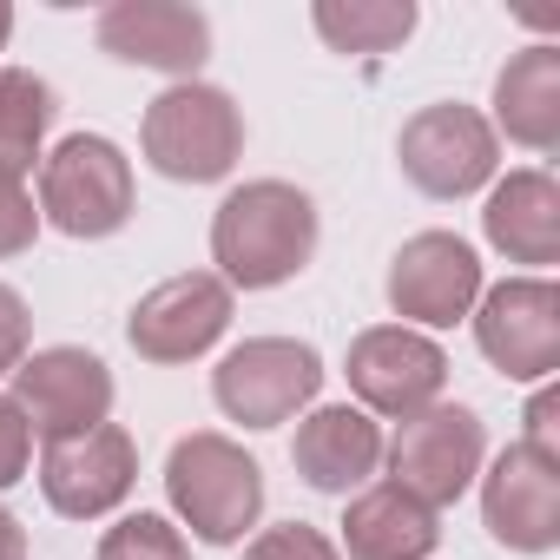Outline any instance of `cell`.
<instances>
[{"instance_id":"cell-28","label":"cell","mask_w":560,"mask_h":560,"mask_svg":"<svg viewBox=\"0 0 560 560\" xmlns=\"http://www.w3.org/2000/svg\"><path fill=\"white\" fill-rule=\"evenodd\" d=\"M0 560H27V527L14 508H0Z\"/></svg>"},{"instance_id":"cell-23","label":"cell","mask_w":560,"mask_h":560,"mask_svg":"<svg viewBox=\"0 0 560 560\" xmlns=\"http://www.w3.org/2000/svg\"><path fill=\"white\" fill-rule=\"evenodd\" d=\"M40 237V211H34V191L21 172L0 165V257H21L27 244Z\"/></svg>"},{"instance_id":"cell-18","label":"cell","mask_w":560,"mask_h":560,"mask_svg":"<svg viewBox=\"0 0 560 560\" xmlns=\"http://www.w3.org/2000/svg\"><path fill=\"white\" fill-rule=\"evenodd\" d=\"M435 540H442L435 508H422L396 481L363 488L350 501V514H343V553L350 560H429Z\"/></svg>"},{"instance_id":"cell-8","label":"cell","mask_w":560,"mask_h":560,"mask_svg":"<svg viewBox=\"0 0 560 560\" xmlns=\"http://www.w3.org/2000/svg\"><path fill=\"white\" fill-rule=\"evenodd\" d=\"M475 343L508 383H547L560 370V291L547 277H508L475 311Z\"/></svg>"},{"instance_id":"cell-11","label":"cell","mask_w":560,"mask_h":560,"mask_svg":"<svg viewBox=\"0 0 560 560\" xmlns=\"http://www.w3.org/2000/svg\"><path fill=\"white\" fill-rule=\"evenodd\" d=\"M343 376H350V389H357L363 409L409 422V416H422V409L442 396L448 357H442L422 330H409V324H376V330H363V337L350 343Z\"/></svg>"},{"instance_id":"cell-21","label":"cell","mask_w":560,"mask_h":560,"mask_svg":"<svg viewBox=\"0 0 560 560\" xmlns=\"http://www.w3.org/2000/svg\"><path fill=\"white\" fill-rule=\"evenodd\" d=\"M317 34L337 47V54H389L416 34V8L409 0H317L311 8Z\"/></svg>"},{"instance_id":"cell-14","label":"cell","mask_w":560,"mask_h":560,"mask_svg":"<svg viewBox=\"0 0 560 560\" xmlns=\"http://www.w3.org/2000/svg\"><path fill=\"white\" fill-rule=\"evenodd\" d=\"M481 521L514 553H547L560 540V462H540L534 448H501L481 481Z\"/></svg>"},{"instance_id":"cell-16","label":"cell","mask_w":560,"mask_h":560,"mask_svg":"<svg viewBox=\"0 0 560 560\" xmlns=\"http://www.w3.org/2000/svg\"><path fill=\"white\" fill-rule=\"evenodd\" d=\"M291 462H298V475H304L317 494H350V488H363V481L376 475V462H383V429H376L370 409H350V402L311 409V416L298 422Z\"/></svg>"},{"instance_id":"cell-22","label":"cell","mask_w":560,"mask_h":560,"mask_svg":"<svg viewBox=\"0 0 560 560\" xmlns=\"http://www.w3.org/2000/svg\"><path fill=\"white\" fill-rule=\"evenodd\" d=\"M93 560H191V540L165 514H126L119 527L100 534V553Z\"/></svg>"},{"instance_id":"cell-5","label":"cell","mask_w":560,"mask_h":560,"mask_svg":"<svg viewBox=\"0 0 560 560\" xmlns=\"http://www.w3.org/2000/svg\"><path fill=\"white\" fill-rule=\"evenodd\" d=\"M324 389V357L298 337H250L211 370V396L244 429H277L311 409Z\"/></svg>"},{"instance_id":"cell-4","label":"cell","mask_w":560,"mask_h":560,"mask_svg":"<svg viewBox=\"0 0 560 560\" xmlns=\"http://www.w3.org/2000/svg\"><path fill=\"white\" fill-rule=\"evenodd\" d=\"M40 218L67 237L126 231V218H132V159L100 132H73L40 165Z\"/></svg>"},{"instance_id":"cell-20","label":"cell","mask_w":560,"mask_h":560,"mask_svg":"<svg viewBox=\"0 0 560 560\" xmlns=\"http://www.w3.org/2000/svg\"><path fill=\"white\" fill-rule=\"evenodd\" d=\"M54 86L40 73H21V67H0V165L8 172H34L40 159V139L54 126Z\"/></svg>"},{"instance_id":"cell-29","label":"cell","mask_w":560,"mask_h":560,"mask_svg":"<svg viewBox=\"0 0 560 560\" xmlns=\"http://www.w3.org/2000/svg\"><path fill=\"white\" fill-rule=\"evenodd\" d=\"M8 34H14V8H0V47H8Z\"/></svg>"},{"instance_id":"cell-10","label":"cell","mask_w":560,"mask_h":560,"mask_svg":"<svg viewBox=\"0 0 560 560\" xmlns=\"http://www.w3.org/2000/svg\"><path fill=\"white\" fill-rule=\"evenodd\" d=\"M231 330V284L211 270H185V277H165L159 291H145L126 317V343L145 357V363H191L205 357L218 337Z\"/></svg>"},{"instance_id":"cell-25","label":"cell","mask_w":560,"mask_h":560,"mask_svg":"<svg viewBox=\"0 0 560 560\" xmlns=\"http://www.w3.org/2000/svg\"><path fill=\"white\" fill-rule=\"evenodd\" d=\"M34 462V429L27 416L14 409V396H0V488H14Z\"/></svg>"},{"instance_id":"cell-1","label":"cell","mask_w":560,"mask_h":560,"mask_svg":"<svg viewBox=\"0 0 560 560\" xmlns=\"http://www.w3.org/2000/svg\"><path fill=\"white\" fill-rule=\"evenodd\" d=\"M211 257L224 284L237 291H277L317 257V205L311 191L284 178H250L237 185L211 218Z\"/></svg>"},{"instance_id":"cell-12","label":"cell","mask_w":560,"mask_h":560,"mask_svg":"<svg viewBox=\"0 0 560 560\" xmlns=\"http://www.w3.org/2000/svg\"><path fill=\"white\" fill-rule=\"evenodd\" d=\"M139 481V448L119 422H100L86 435H67V442H47L40 455V494L54 501V514L67 521H100L113 514Z\"/></svg>"},{"instance_id":"cell-26","label":"cell","mask_w":560,"mask_h":560,"mask_svg":"<svg viewBox=\"0 0 560 560\" xmlns=\"http://www.w3.org/2000/svg\"><path fill=\"white\" fill-rule=\"evenodd\" d=\"M27 337H34V317H27L21 291L0 284V376H14L27 363Z\"/></svg>"},{"instance_id":"cell-27","label":"cell","mask_w":560,"mask_h":560,"mask_svg":"<svg viewBox=\"0 0 560 560\" xmlns=\"http://www.w3.org/2000/svg\"><path fill=\"white\" fill-rule=\"evenodd\" d=\"M521 448H534L540 462H560V396H553V389H540V396L527 402V435H521Z\"/></svg>"},{"instance_id":"cell-15","label":"cell","mask_w":560,"mask_h":560,"mask_svg":"<svg viewBox=\"0 0 560 560\" xmlns=\"http://www.w3.org/2000/svg\"><path fill=\"white\" fill-rule=\"evenodd\" d=\"M93 34L113 60L178 73V80H191L211 54V21L198 8H178V0H113Z\"/></svg>"},{"instance_id":"cell-9","label":"cell","mask_w":560,"mask_h":560,"mask_svg":"<svg viewBox=\"0 0 560 560\" xmlns=\"http://www.w3.org/2000/svg\"><path fill=\"white\" fill-rule=\"evenodd\" d=\"M14 409L27 416V429L40 442L86 435V429H100L113 416V370L93 350H73V343L34 350L14 370Z\"/></svg>"},{"instance_id":"cell-24","label":"cell","mask_w":560,"mask_h":560,"mask_svg":"<svg viewBox=\"0 0 560 560\" xmlns=\"http://www.w3.org/2000/svg\"><path fill=\"white\" fill-rule=\"evenodd\" d=\"M244 560H343V553H337L330 534H317L311 521H284V527H264V534L244 547Z\"/></svg>"},{"instance_id":"cell-13","label":"cell","mask_w":560,"mask_h":560,"mask_svg":"<svg viewBox=\"0 0 560 560\" xmlns=\"http://www.w3.org/2000/svg\"><path fill=\"white\" fill-rule=\"evenodd\" d=\"M481 298V257L455 237V231H416L396 257H389V311L429 330H448L455 317H468Z\"/></svg>"},{"instance_id":"cell-19","label":"cell","mask_w":560,"mask_h":560,"mask_svg":"<svg viewBox=\"0 0 560 560\" xmlns=\"http://www.w3.org/2000/svg\"><path fill=\"white\" fill-rule=\"evenodd\" d=\"M494 132L527 152L560 145V47H527L494 80Z\"/></svg>"},{"instance_id":"cell-17","label":"cell","mask_w":560,"mask_h":560,"mask_svg":"<svg viewBox=\"0 0 560 560\" xmlns=\"http://www.w3.org/2000/svg\"><path fill=\"white\" fill-rule=\"evenodd\" d=\"M481 231H488V244H494L508 264H553V257H560V185H553L540 165L508 172V178L488 191Z\"/></svg>"},{"instance_id":"cell-3","label":"cell","mask_w":560,"mask_h":560,"mask_svg":"<svg viewBox=\"0 0 560 560\" xmlns=\"http://www.w3.org/2000/svg\"><path fill=\"white\" fill-rule=\"evenodd\" d=\"M139 145H145V165L159 178L218 185V178H231V165L244 152V113L231 106V93L185 80V86H172L145 106Z\"/></svg>"},{"instance_id":"cell-2","label":"cell","mask_w":560,"mask_h":560,"mask_svg":"<svg viewBox=\"0 0 560 560\" xmlns=\"http://www.w3.org/2000/svg\"><path fill=\"white\" fill-rule=\"evenodd\" d=\"M165 494H172L178 521L191 527V540L237 547L244 527H257V514H264V468L231 435L198 429V435L172 442V455H165Z\"/></svg>"},{"instance_id":"cell-7","label":"cell","mask_w":560,"mask_h":560,"mask_svg":"<svg viewBox=\"0 0 560 560\" xmlns=\"http://www.w3.org/2000/svg\"><path fill=\"white\" fill-rule=\"evenodd\" d=\"M396 159H402V178L416 191H429V198H468V191H481L494 178L501 145H494V126L475 106L442 100V106H422L402 126Z\"/></svg>"},{"instance_id":"cell-6","label":"cell","mask_w":560,"mask_h":560,"mask_svg":"<svg viewBox=\"0 0 560 560\" xmlns=\"http://www.w3.org/2000/svg\"><path fill=\"white\" fill-rule=\"evenodd\" d=\"M389 455V481L402 494H416L422 508H448L468 494V481L481 475V455H488V429L475 409L462 402H429L422 416H409L396 429V442L383 448Z\"/></svg>"}]
</instances>
